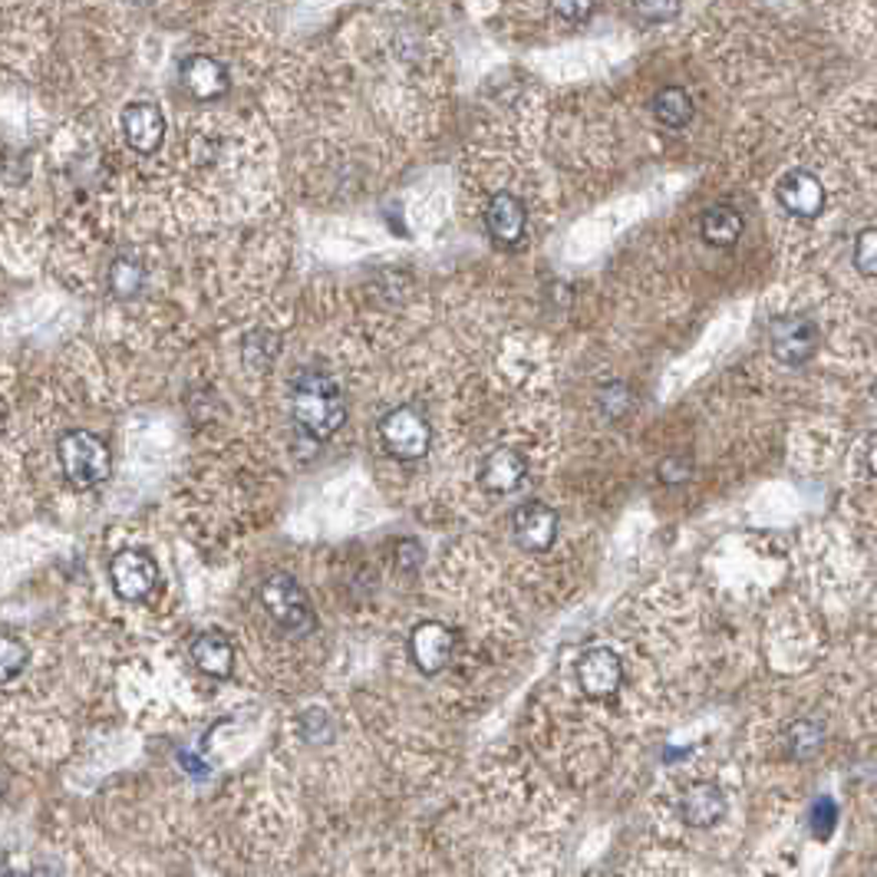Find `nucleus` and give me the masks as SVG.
Wrapping results in <instances>:
<instances>
[{
	"label": "nucleus",
	"mask_w": 877,
	"mask_h": 877,
	"mask_svg": "<svg viewBox=\"0 0 877 877\" xmlns=\"http://www.w3.org/2000/svg\"><path fill=\"white\" fill-rule=\"evenodd\" d=\"M142 284H145V271H142L139 261H132V257H116V261L110 264V290H113L116 297H135V294L142 290Z\"/></svg>",
	"instance_id": "obj_20"
},
{
	"label": "nucleus",
	"mask_w": 877,
	"mask_h": 877,
	"mask_svg": "<svg viewBox=\"0 0 877 877\" xmlns=\"http://www.w3.org/2000/svg\"><path fill=\"white\" fill-rule=\"evenodd\" d=\"M452 650H456V630L439 621H422L409 633V656L426 676L442 673L446 663L452 660Z\"/></svg>",
	"instance_id": "obj_10"
},
{
	"label": "nucleus",
	"mask_w": 877,
	"mask_h": 877,
	"mask_svg": "<svg viewBox=\"0 0 877 877\" xmlns=\"http://www.w3.org/2000/svg\"><path fill=\"white\" fill-rule=\"evenodd\" d=\"M479 482L492 496L514 492L524 482V459H521V452L518 449H508V446L489 452L486 462H482V469H479Z\"/></svg>",
	"instance_id": "obj_15"
},
{
	"label": "nucleus",
	"mask_w": 877,
	"mask_h": 877,
	"mask_svg": "<svg viewBox=\"0 0 877 877\" xmlns=\"http://www.w3.org/2000/svg\"><path fill=\"white\" fill-rule=\"evenodd\" d=\"M601 406H604V412L608 416H621L626 406H630V389L626 386H608L604 392H601Z\"/></svg>",
	"instance_id": "obj_24"
},
{
	"label": "nucleus",
	"mask_w": 877,
	"mask_h": 877,
	"mask_svg": "<svg viewBox=\"0 0 877 877\" xmlns=\"http://www.w3.org/2000/svg\"><path fill=\"white\" fill-rule=\"evenodd\" d=\"M633 10L646 20H670L680 13V3H636Z\"/></svg>",
	"instance_id": "obj_26"
},
{
	"label": "nucleus",
	"mask_w": 877,
	"mask_h": 877,
	"mask_svg": "<svg viewBox=\"0 0 877 877\" xmlns=\"http://www.w3.org/2000/svg\"><path fill=\"white\" fill-rule=\"evenodd\" d=\"M486 228L489 235L499 242L514 248L521 238H524V228H528V212H524V202L511 192H499L489 208H486Z\"/></svg>",
	"instance_id": "obj_13"
},
{
	"label": "nucleus",
	"mask_w": 877,
	"mask_h": 877,
	"mask_svg": "<svg viewBox=\"0 0 877 877\" xmlns=\"http://www.w3.org/2000/svg\"><path fill=\"white\" fill-rule=\"evenodd\" d=\"M700 235L713 248H733L743 238V215L733 205H713L700 218Z\"/></svg>",
	"instance_id": "obj_17"
},
{
	"label": "nucleus",
	"mask_w": 877,
	"mask_h": 877,
	"mask_svg": "<svg viewBox=\"0 0 877 877\" xmlns=\"http://www.w3.org/2000/svg\"><path fill=\"white\" fill-rule=\"evenodd\" d=\"M855 267L865 277H877V228H865L855 242Z\"/></svg>",
	"instance_id": "obj_22"
},
{
	"label": "nucleus",
	"mask_w": 877,
	"mask_h": 877,
	"mask_svg": "<svg viewBox=\"0 0 877 877\" xmlns=\"http://www.w3.org/2000/svg\"><path fill=\"white\" fill-rule=\"evenodd\" d=\"M690 459H666L663 466H660V479L666 482V486H676V482H683V479H690Z\"/></svg>",
	"instance_id": "obj_25"
},
{
	"label": "nucleus",
	"mask_w": 877,
	"mask_h": 877,
	"mask_svg": "<svg viewBox=\"0 0 877 877\" xmlns=\"http://www.w3.org/2000/svg\"><path fill=\"white\" fill-rule=\"evenodd\" d=\"M110 581L123 601H145L159 584V564L149 551L125 548L116 551L110 561Z\"/></svg>",
	"instance_id": "obj_6"
},
{
	"label": "nucleus",
	"mask_w": 877,
	"mask_h": 877,
	"mask_svg": "<svg viewBox=\"0 0 877 877\" xmlns=\"http://www.w3.org/2000/svg\"><path fill=\"white\" fill-rule=\"evenodd\" d=\"M680 815L686 825L693 828H710L716 822H723L726 815V795L716 782H696L686 788L683 802H680Z\"/></svg>",
	"instance_id": "obj_14"
},
{
	"label": "nucleus",
	"mask_w": 877,
	"mask_h": 877,
	"mask_svg": "<svg viewBox=\"0 0 877 877\" xmlns=\"http://www.w3.org/2000/svg\"><path fill=\"white\" fill-rule=\"evenodd\" d=\"M123 123V135L129 142V149L142 152V155H152L162 149V139H165V116L155 103H129L120 116Z\"/></svg>",
	"instance_id": "obj_12"
},
{
	"label": "nucleus",
	"mask_w": 877,
	"mask_h": 877,
	"mask_svg": "<svg viewBox=\"0 0 877 877\" xmlns=\"http://www.w3.org/2000/svg\"><path fill=\"white\" fill-rule=\"evenodd\" d=\"M290 416L310 439H330L347 419V399L327 374H300L290 386Z\"/></svg>",
	"instance_id": "obj_1"
},
{
	"label": "nucleus",
	"mask_w": 877,
	"mask_h": 877,
	"mask_svg": "<svg viewBox=\"0 0 877 877\" xmlns=\"http://www.w3.org/2000/svg\"><path fill=\"white\" fill-rule=\"evenodd\" d=\"M27 646H23V640H17V636H3V643H0V663H3V683H13L20 673H23V666H27Z\"/></svg>",
	"instance_id": "obj_21"
},
{
	"label": "nucleus",
	"mask_w": 877,
	"mask_h": 877,
	"mask_svg": "<svg viewBox=\"0 0 877 877\" xmlns=\"http://www.w3.org/2000/svg\"><path fill=\"white\" fill-rule=\"evenodd\" d=\"M257 594H261L264 611L274 618V624L277 626L294 630V633H307V630H314V611H310V601H307L304 588H300L290 574H284V571L267 574Z\"/></svg>",
	"instance_id": "obj_3"
},
{
	"label": "nucleus",
	"mask_w": 877,
	"mask_h": 877,
	"mask_svg": "<svg viewBox=\"0 0 877 877\" xmlns=\"http://www.w3.org/2000/svg\"><path fill=\"white\" fill-rule=\"evenodd\" d=\"M818 327L815 320L802 317V314H785L775 317L768 324V344H772V357L785 367H802L815 357L818 350Z\"/></svg>",
	"instance_id": "obj_5"
},
{
	"label": "nucleus",
	"mask_w": 877,
	"mask_h": 877,
	"mask_svg": "<svg viewBox=\"0 0 877 877\" xmlns=\"http://www.w3.org/2000/svg\"><path fill=\"white\" fill-rule=\"evenodd\" d=\"M379 439L396 459L412 462V459H422L429 452L432 426L416 406H396L379 419Z\"/></svg>",
	"instance_id": "obj_4"
},
{
	"label": "nucleus",
	"mask_w": 877,
	"mask_h": 877,
	"mask_svg": "<svg viewBox=\"0 0 877 877\" xmlns=\"http://www.w3.org/2000/svg\"><path fill=\"white\" fill-rule=\"evenodd\" d=\"M693 100H690V93L686 90H680V86H666V90H660L656 96H653V116H656V123L666 125V129H683V125H690V120H693Z\"/></svg>",
	"instance_id": "obj_18"
},
{
	"label": "nucleus",
	"mask_w": 877,
	"mask_h": 877,
	"mask_svg": "<svg viewBox=\"0 0 877 877\" xmlns=\"http://www.w3.org/2000/svg\"><path fill=\"white\" fill-rule=\"evenodd\" d=\"M3 877H20V875H13V871H10V868H7V871H3Z\"/></svg>",
	"instance_id": "obj_30"
},
{
	"label": "nucleus",
	"mask_w": 877,
	"mask_h": 877,
	"mask_svg": "<svg viewBox=\"0 0 877 877\" xmlns=\"http://www.w3.org/2000/svg\"><path fill=\"white\" fill-rule=\"evenodd\" d=\"M785 743H788V752L795 758H812L825 746V730L818 723H812V720H798L795 726H788Z\"/></svg>",
	"instance_id": "obj_19"
},
{
	"label": "nucleus",
	"mask_w": 877,
	"mask_h": 877,
	"mask_svg": "<svg viewBox=\"0 0 877 877\" xmlns=\"http://www.w3.org/2000/svg\"><path fill=\"white\" fill-rule=\"evenodd\" d=\"M624 683V663L614 650L598 646L578 660V686L591 700H611Z\"/></svg>",
	"instance_id": "obj_8"
},
{
	"label": "nucleus",
	"mask_w": 877,
	"mask_h": 877,
	"mask_svg": "<svg viewBox=\"0 0 877 877\" xmlns=\"http://www.w3.org/2000/svg\"><path fill=\"white\" fill-rule=\"evenodd\" d=\"M775 198H778V205H782L788 215H795V218H815V215H822V208H825V188H822V182H818L812 172H805V169H792V172H785V175L778 179V185H775Z\"/></svg>",
	"instance_id": "obj_11"
},
{
	"label": "nucleus",
	"mask_w": 877,
	"mask_h": 877,
	"mask_svg": "<svg viewBox=\"0 0 877 877\" xmlns=\"http://www.w3.org/2000/svg\"><path fill=\"white\" fill-rule=\"evenodd\" d=\"M554 13L578 23V20H588L594 13V3H554Z\"/></svg>",
	"instance_id": "obj_27"
},
{
	"label": "nucleus",
	"mask_w": 877,
	"mask_h": 877,
	"mask_svg": "<svg viewBox=\"0 0 877 877\" xmlns=\"http://www.w3.org/2000/svg\"><path fill=\"white\" fill-rule=\"evenodd\" d=\"M57 459H60V469H63L67 482L73 489H80V492H90V489L103 486L110 479V472H113L110 446L90 429H70L67 436H60Z\"/></svg>",
	"instance_id": "obj_2"
},
{
	"label": "nucleus",
	"mask_w": 877,
	"mask_h": 877,
	"mask_svg": "<svg viewBox=\"0 0 877 877\" xmlns=\"http://www.w3.org/2000/svg\"><path fill=\"white\" fill-rule=\"evenodd\" d=\"M27 877H60L57 871H50V868H33Z\"/></svg>",
	"instance_id": "obj_29"
},
{
	"label": "nucleus",
	"mask_w": 877,
	"mask_h": 877,
	"mask_svg": "<svg viewBox=\"0 0 877 877\" xmlns=\"http://www.w3.org/2000/svg\"><path fill=\"white\" fill-rule=\"evenodd\" d=\"M868 466H871V472L877 476V436L871 439V449H868Z\"/></svg>",
	"instance_id": "obj_28"
},
{
	"label": "nucleus",
	"mask_w": 877,
	"mask_h": 877,
	"mask_svg": "<svg viewBox=\"0 0 877 877\" xmlns=\"http://www.w3.org/2000/svg\"><path fill=\"white\" fill-rule=\"evenodd\" d=\"M511 534L518 548L541 554L558 541V511L544 501H524L511 514Z\"/></svg>",
	"instance_id": "obj_7"
},
{
	"label": "nucleus",
	"mask_w": 877,
	"mask_h": 877,
	"mask_svg": "<svg viewBox=\"0 0 877 877\" xmlns=\"http://www.w3.org/2000/svg\"><path fill=\"white\" fill-rule=\"evenodd\" d=\"M192 660L202 673H208L215 680H228L235 673V643L218 630L198 633L192 643Z\"/></svg>",
	"instance_id": "obj_16"
},
{
	"label": "nucleus",
	"mask_w": 877,
	"mask_h": 877,
	"mask_svg": "<svg viewBox=\"0 0 877 877\" xmlns=\"http://www.w3.org/2000/svg\"><path fill=\"white\" fill-rule=\"evenodd\" d=\"M179 83L185 86V93L198 103H208V100H218L232 90V77H228V67L208 53H192L182 60L179 67Z\"/></svg>",
	"instance_id": "obj_9"
},
{
	"label": "nucleus",
	"mask_w": 877,
	"mask_h": 877,
	"mask_svg": "<svg viewBox=\"0 0 877 877\" xmlns=\"http://www.w3.org/2000/svg\"><path fill=\"white\" fill-rule=\"evenodd\" d=\"M835 822H838L835 802L832 798H818L815 808H812V832H815V838H828L832 828H835Z\"/></svg>",
	"instance_id": "obj_23"
}]
</instances>
